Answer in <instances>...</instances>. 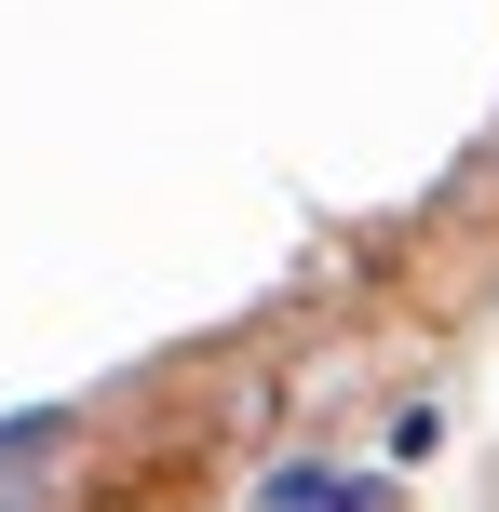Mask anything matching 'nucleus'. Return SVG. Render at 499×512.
I'll list each match as a JSON object with an SVG mask.
<instances>
[{
    "label": "nucleus",
    "instance_id": "nucleus-1",
    "mask_svg": "<svg viewBox=\"0 0 499 512\" xmlns=\"http://www.w3.org/2000/svg\"><path fill=\"white\" fill-rule=\"evenodd\" d=\"M270 512H378V486H324V472H284Z\"/></svg>",
    "mask_w": 499,
    "mask_h": 512
}]
</instances>
